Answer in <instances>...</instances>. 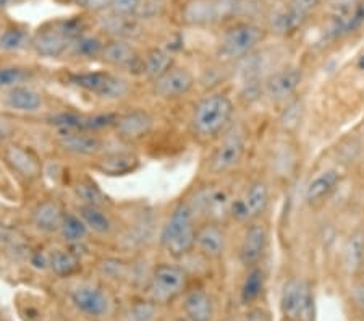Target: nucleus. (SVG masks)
<instances>
[{
    "label": "nucleus",
    "instance_id": "24",
    "mask_svg": "<svg viewBox=\"0 0 364 321\" xmlns=\"http://www.w3.org/2000/svg\"><path fill=\"white\" fill-rule=\"evenodd\" d=\"M5 104L10 109L16 110V112H26L34 114L43 107V96L39 95L36 90H33L31 86L25 85H16L9 88L7 95H5Z\"/></svg>",
    "mask_w": 364,
    "mask_h": 321
},
{
    "label": "nucleus",
    "instance_id": "42",
    "mask_svg": "<svg viewBox=\"0 0 364 321\" xmlns=\"http://www.w3.org/2000/svg\"><path fill=\"white\" fill-rule=\"evenodd\" d=\"M102 271L105 276L112 279H122L127 276V266L119 260H105L102 265Z\"/></svg>",
    "mask_w": 364,
    "mask_h": 321
},
{
    "label": "nucleus",
    "instance_id": "51",
    "mask_svg": "<svg viewBox=\"0 0 364 321\" xmlns=\"http://www.w3.org/2000/svg\"><path fill=\"white\" fill-rule=\"evenodd\" d=\"M0 321H2V320H0Z\"/></svg>",
    "mask_w": 364,
    "mask_h": 321
},
{
    "label": "nucleus",
    "instance_id": "23",
    "mask_svg": "<svg viewBox=\"0 0 364 321\" xmlns=\"http://www.w3.org/2000/svg\"><path fill=\"white\" fill-rule=\"evenodd\" d=\"M63 216H65V211L60 203L55 200H44L34 208L33 224L44 233H57L60 231Z\"/></svg>",
    "mask_w": 364,
    "mask_h": 321
},
{
    "label": "nucleus",
    "instance_id": "40",
    "mask_svg": "<svg viewBox=\"0 0 364 321\" xmlns=\"http://www.w3.org/2000/svg\"><path fill=\"white\" fill-rule=\"evenodd\" d=\"M55 26L60 29V31L65 34V36L72 41L83 36V21L80 19H70V20H63V21H58L55 23Z\"/></svg>",
    "mask_w": 364,
    "mask_h": 321
},
{
    "label": "nucleus",
    "instance_id": "30",
    "mask_svg": "<svg viewBox=\"0 0 364 321\" xmlns=\"http://www.w3.org/2000/svg\"><path fill=\"white\" fill-rule=\"evenodd\" d=\"M76 214L83 219L90 232L99 236H109L114 231V221L101 206H90V204H80Z\"/></svg>",
    "mask_w": 364,
    "mask_h": 321
},
{
    "label": "nucleus",
    "instance_id": "46",
    "mask_svg": "<svg viewBox=\"0 0 364 321\" xmlns=\"http://www.w3.org/2000/svg\"><path fill=\"white\" fill-rule=\"evenodd\" d=\"M358 299H360V303H361V307L364 308V283L361 284V288H360V292H358Z\"/></svg>",
    "mask_w": 364,
    "mask_h": 321
},
{
    "label": "nucleus",
    "instance_id": "27",
    "mask_svg": "<svg viewBox=\"0 0 364 321\" xmlns=\"http://www.w3.org/2000/svg\"><path fill=\"white\" fill-rule=\"evenodd\" d=\"M266 271L261 265L252 266L246 270L243 278L242 288H240V303L245 307H251L261 299V295L266 290Z\"/></svg>",
    "mask_w": 364,
    "mask_h": 321
},
{
    "label": "nucleus",
    "instance_id": "18",
    "mask_svg": "<svg viewBox=\"0 0 364 321\" xmlns=\"http://www.w3.org/2000/svg\"><path fill=\"white\" fill-rule=\"evenodd\" d=\"M99 58L109 67L127 70L130 73H143V58L132 43L125 39H112L105 43Z\"/></svg>",
    "mask_w": 364,
    "mask_h": 321
},
{
    "label": "nucleus",
    "instance_id": "43",
    "mask_svg": "<svg viewBox=\"0 0 364 321\" xmlns=\"http://www.w3.org/2000/svg\"><path fill=\"white\" fill-rule=\"evenodd\" d=\"M321 4V0H290L289 5H291L293 9L304 16H309L311 11L314 9H318V5Z\"/></svg>",
    "mask_w": 364,
    "mask_h": 321
},
{
    "label": "nucleus",
    "instance_id": "6",
    "mask_svg": "<svg viewBox=\"0 0 364 321\" xmlns=\"http://www.w3.org/2000/svg\"><path fill=\"white\" fill-rule=\"evenodd\" d=\"M246 153V135L240 127L232 125L219 138L213 153L209 154L205 172L213 177H222L230 174L242 164Z\"/></svg>",
    "mask_w": 364,
    "mask_h": 321
},
{
    "label": "nucleus",
    "instance_id": "8",
    "mask_svg": "<svg viewBox=\"0 0 364 321\" xmlns=\"http://www.w3.org/2000/svg\"><path fill=\"white\" fill-rule=\"evenodd\" d=\"M240 0H188L181 10V20L190 26H208L238 15Z\"/></svg>",
    "mask_w": 364,
    "mask_h": 321
},
{
    "label": "nucleus",
    "instance_id": "37",
    "mask_svg": "<svg viewBox=\"0 0 364 321\" xmlns=\"http://www.w3.org/2000/svg\"><path fill=\"white\" fill-rule=\"evenodd\" d=\"M159 305L149 299L130 303L125 312V321H157L159 320Z\"/></svg>",
    "mask_w": 364,
    "mask_h": 321
},
{
    "label": "nucleus",
    "instance_id": "31",
    "mask_svg": "<svg viewBox=\"0 0 364 321\" xmlns=\"http://www.w3.org/2000/svg\"><path fill=\"white\" fill-rule=\"evenodd\" d=\"M343 265L351 278L358 276L364 268V232L356 231L346 241L343 250Z\"/></svg>",
    "mask_w": 364,
    "mask_h": 321
},
{
    "label": "nucleus",
    "instance_id": "28",
    "mask_svg": "<svg viewBox=\"0 0 364 321\" xmlns=\"http://www.w3.org/2000/svg\"><path fill=\"white\" fill-rule=\"evenodd\" d=\"M306 20L308 16L301 15L291 5L287 4L285 7L275 10L269 16V31L279 34V36H287V34L295 33L296 29L301 28Z\"/></svg>",
    "mask_w": 364,
    "mask_h": 321
},
{
    "label": "nucleus",
    "instance_id": "25",
    "mask_svg": "<svg viewBox=\"0 0 364 321\" xmlns=\"http://www.w3.org/2000/svg\"><path fill=\"white\" fill-rule=\"evenodd\" d=\"M7 161L21 177H25L28 180L38 179L41 175V171H43L39 157L34 154L31 149L23 148V146H9Z\"/></svg>",
    "mask_w": 364,
    "mask_h": 321
},
{
    "label": "nucleus",
    "instance_id": "10",
    "mask_svg": "<svg viewBox=\"0 0 364 321\" xmlns=\"http://www.w3.org/2000/svg\"><path fill=\"white\" fill-rule=\"evenodd\" d=\"M235 198L230 191L219 185H205L196 191L195 200H188L195 209L196 216H201L203 221L225 224L232 219V204Z\"/></svg>",
    "mask_w": 364,
    "mask_h": 321
},
{
    "label": "nucleus",
    "instance_id": "9",
    "mask_svg": "<svg viewBox=\"0 0 364 321\" xmlns=\"http://www.w3.org/2000/svg\"><path fill=\"white\" fill-rule=\"evenodd\" d=\"M269 204H271V186L262 179L252 180L243 194L233 200L232 219L242 224L262 219Z\"/></svg>",
    "mask_w": 364,
    "mask_h": 321
},
{
    "label": "nucleus",
    "instance_id": "38",
    "mask_svg": "<svg viewBox=\"0 0 364 321\" xmlns=\"http://www.w3.org/2000/svg\"><path fill=\"white\" fill-rule=\"evenodd\" d=\"M29 78V70L20 67H0V88L21 85Z\"/></svg>",
    "mask_w": 364,
    "mask_h": 321
},
{
    "label": "nucleus",
    "instance_id": "48",
    "mask_svg": "<svg viewBox=\"0 0 364 321\" xmlns=\"http://www.w3.org/2000/svg\"><path fill=\"white\" fill-rule=\"evenodd\" d=\"M7 4H9V0H0V11H2V9H4Z\"/></svg>",
    "mask_w": 364,
    "mask_h": 321
},
{
    "label": "nucleus",
    "instance_id": "12",
    "mask_svg": "<svg viewBox=\"0 0 364 321\" xmlns=\"http://www.w3.org/2000/svg\"><path fill=\"white\" fill-rule=\"evenodd\" d=\"M269 238H271V231H269V226L264 219L246 224L238 247V260L246 270L261 265L267 253Z\"/></svg>",
    "mask_w": 364,
    "mask_h": 321
},
{
    "label": "nucleus",
    "instance_id": "4",
    "mask_svg": "<svg viewBox=\"0 0 364 321\" xmlns=\"http://www.w3.org/2000/svg\"><path fill=\"white\" fill-rule=\"evenodd\" d=\"M190 288V274L183 266L173 263H159L149 276L146 295L159 307L177 300Z\"/></svg>",
    "mask_w": 364,
    "mask_h": 321
},
{
    "label": "nucleus",
    "instance_id": "17",
    "mask_svg": "<svg viewBox=\"0 0 364 321\" xmlns=\"http://www.w3.org/2000/svg\"><path fill=\"white\" fill-rule=\"evenodd\" d=\"M227 248V231L224 224L201 221L196 232V252L205 260H220Z\"/></svg>",
    "mask_w": 364,
    "mask_h": 321
},
{
    "label": "nucleus",
    "instance_id": "2",
    "mask_svg": "<svg viewBox=\"0 0 364 321\" xmlns=\"http://www.w3.org/2000/svg\"><path fill=\"white\" fill-rule=\"evenodd\" d=\"M198 226L199 221L191 203L181 200L173 208L161 232V245L167 255L175 260H181L195 252Z\"/></svg>",
    "mask_w": 364,
    "mask_h": 321
},
{
    "label": "nucleus",
    "instance_id": "45",
    "mask_svg": "<svg viewBox=\"0 0 364 321\" xmlns=\"http://www.w3.org/2000/svg\"><path fill=\"white\" fill-rule=\"evenodd\" d=\"M110 5H112V0H87L85 9L91 11H102L105 9H110Z\"/></svg>",
    "mask_w": 364,
    "mask_h": 321
},
{
    "label": "nucleus",
    "instance_id": "11",
    "mask_svg": "<svg viewBox=\"0 0 364 321\" xmlns=\"http://www.w3.org/2000/svg\"><path fill=\"white\" fill-rule=\"evenodd\" d=\"M70 302L78 313L90 320H104L112 312V297L102 285L80 284L70 290Z\"/></svg>",
    "mask_w": 364,
    "mask_h": 321
},
{
    "label": "nucleus",
    "instance_id": "33",
    "mask_svg": "<svg viewBox=\"0 0 364 321\" xmlns=\"http://www.w3.org/2000/svg\"><path fill=\"white\" fill-rule=\"evenodd\" d=\"M58 233H60V237L68 245H78L86 241L90 229H87L86 224L83 223V219H81L78 214L65 213Z\"/></svg>",
    "mask_w": 364,
    "mask_h": 321
},
{
    "label": "nucleus",
    "instance_id": "20",
    "mask_svg": "<svg viewBox=\"0 0 364 321\" xmlns=\"http://www.w3.org/2000/svg\"><path fill=\"white\" fill-rule=\"evenodd\" d=\"M181 313L185 321H214V297L203 288H188L181 295Z\"/></svg>",
    "mask_w": 364,
    "mask_h": 321
},
{
    "label": "nucleus",
    "instance_id": "15",
    "mask_svg": "<svg viewBox=\"0 0 364 321\" xmlns=\"http://www.w3.org/2000/svg\"><path fill=\"white\" fill-rule=\"evenodd\" d=\"M112 128L123 142H139L154 130V117L144 109H134L117 115Z\"/></svg>",
    "mask_w": 364,
    "mask_h": 321
},
{
    "label": "nucleus",
    "instance_id": "44",
    "mask_svg": "<svg viewBox=\"0 0 364 321\" xmlns=\"http://www.w3.org/2000/svg\"><path fill=\"white\" fill-rule=\"evenodd\" d=\"M159 0H146L144 4L139 5V9L136 10V14L139 16H144V19H152L157 11H159Z\"/></svg>",
    "mask_w": 364,
    "mask_h": 321
},
{
    "label": "nucleus",
    "instance_id": "29",
    "mask_svg": "<svg viewBox=\"0 0 364 321\" xmlns=\"http://www.w3.org/2000/svg\"><path fill=\"white\" fill-rule=\"evenodd\" d=\"M47 265H49L50 271L60 279L73 278L76 274H80L81 268H83L80 256L68 248L54 250L47 256Z\"/></svg>",
    "mask_w": 364,
    "mask_h": 321
},
{
    "label": "nucleus",
    "instance_id": "47",
    "mask_svg": "<svg viewBox=\"0 0 364 321\" xmlns=\"http://www.w3.org/2000/svg\"><path fill=\"white\" fill-rule=\"evenodd\" d=\"M72 2H73L75 5H78V7H86L87 0H72Z\"/></svg>",
    "mask_w": 364,
    "mask_h": 321
},
{
    "label": "nucleus",
    "instance_id": "16",
    "mask_svg": "<svg viewBox=\"0 0 364 321\" xmlns=\"http://www.w3.org/2000/svg\"><path fill=\"white\" fill-rule=\"evenodd\" d=\"M117 114H75V112H62L52 115L49 122L58 128V132L75 130V132H92L96 133L104 128H112L115 124Z\"/></svg>",
    "mask_w": 364,
    "mask_h": 321
},
{
    "label": "nucleus",
    "instance_id": "41",
    "mask_svg": "<svg viewBox=\"0 0 364 321\" xmlns=\"http://www.w3.org/2000/svg\"><path fill=\"white\" fill-rule=\"evenodd\" d=\"M139 5H141V0H112L110 10H112L117 15L128 16V19H130L132 15L136 14Z\"/></svg>",
    "mask_w": 364,
    "mask_h": 321
},
{
    "label": "nucleus",
    "instance_id": "32",
    "mask_svg": "<svg viewBox=\"0 0 364 321\" xmlns=\"http://www.w3.org/2000/svg\"><path fill=\"white\" fill-rule=\"evenodd\" d=\"M173 65V57L168 51L159 48L151 49L143 58V75H146L152 83V81L161 78L164 73H167Z\"/></svg>",
    "mask_w": 364,
    "mask_h": 321
},
{
    "label": "nucleus",
    "instance_id": "35",
    "mask_svg": "<svg viewBox=\"0 0 364 321\" xmlns=\"http://www.w3.org/2000/svg\"><path fill=\"white\" fill-rule=\"evenodd\" d=\"M104 44L101 39L96 36H80L76 38L72 46H70V52L72 56L78 57V58H85V60H91V58H97L101 57Z\"/></svg>",
    "mask_w": 364,
    "mask_h": 321
},
{
    "label": "nucleus",
    "instance_id": "21",
    "mask_svg": "<svg viewBox=\"0 0 364 321\" xmlns=\"http://www.w3.org/2000/svg\"><path fill=\"white\" fill-rule=\"evenodd\" d=\"M340 182H342V174L338 169H324L308 182L304 189V201L309 208L322 206L337 190Z\"/></svg>",
    "mask_w": 364,
    "mask_h": 321
},
{
    "label": "nucleus",
    "instance_id": "34",
    "mask_svg": "<svg viewBox=\"0 0 364 321\" xmlns=\"http://www.w3.org/2000/svg\"><path fill=\"white\" fill-rule=\"evenodd\" d=\"M75 195L81 204H90V206H101L104 208L109 203V198L105 196L104 191L99 189L96 182L91 179H80L73 186Z\"/></svg>",
    "mask_w": 364,
    "mask_h": 321
},
{
    "label": "nucleus",
    "instance_id": "50",
    "mask_svg": "<svg viewBox=\"0 0 364 321\" xmlns=\"http://www.w3.org/2000/svg\"><path fill=\"white\" fill-rule=\"evenodd\" d=\"M159 2H164V0H159Z\"/></svg>",
    "mask_w": 364,
    "mask_h": 321
},
{
    "label": "nucleus",
    "instance_id": "22",
    "mask_svg": "<svg viewBox=\"0 0 364 321\" xmlns=\"http://www.w3.org/2000/svg\"><path fill=\"white\" fill-rule=\"evenodd\" d=\"M70 46H72V41H70L55 25L50 28L39 29V31L31 38V48L41 57H62L63 54H67Z\"/></svg>",
    "mask_w": 364,
    "mask_h": 321
},
{
    "label": "nucleus",
    "instance_id": "13",
    "mask_svg": "<svg viewBox=\"0 0 364 321\" xmlns=\"http://www.w3.org/2000/svg\"><path fill=\"white\" fill-rule=\"evenodd\" d=\"M303 81V70L299 67H284L269 73L264 78L262 96L274 104L287 102L296 95Z\"/></svg>",
    "mask_w": 364,
    "mask_h": 321
},
{
    "label": "nucleus",
    "instance_id": "39",
    "mask_svg": "<svg viewBox=\"0 0 364 321\" xmlns=\"http://www.w3.org/2000/svg\"><path fill=\"white\" fill-rule=\"evenodd\" d=\"M26 44V33L23 29H5L0 34V49L4 51H18Z\"/></svg>",
    "mask_w": 364,
    "mask_h": 321
},
{
    "label": "nucleus",
    "instance_id": "14",
    "mask_svg": "<svg viewBox=\"0 0 364 321\" xmlns=\"http://www.w3.org/2000/svg\"><path fill=\"white\" fill-rule=\"evenodd\" d=\"M195 75L185 67L173 65L161 78L152 81V95L166 101H173L186 96L195 88Z\"/></svg>",
    "mask_w": 364,
    "mask_h": 321
},
{
    "label": "nucleus",
    "instance_id": "49",
    "mask_svg": "<svg viewBox=\"0 0 364 321\" xmlns=\"http://www.w3.org/2000/svg\"><path fill=\"white\" fill-rule=\"evenodd\" d=\"M177 321H185V320H183V318H181V320H177Z\"/></svg>",
    "mask_w": 364,
    "mask_h": 321
},
{
    "label": "nucleus",
    "instance_id": "19",
    "mask_svg": "<svg viewBox=\"0 0 364 321\" xmlns=\"http://www.w3.org/2000/svg\"><path fill=\"white\" fill-rule=\"evenodd\" d=\"M57 144L68 154L83 157H96L104 151L102 138L92 132H58Z\"/></svg>",
    "mask_w": 364,
    "mask_h": 321
},
{
    "label": "nucleus",
    "instance_id": "52",
    "mask_svg": "<svg viewBox=\"0 0 364 321\" xmlns=\"http://www.w3.org/2000/svg\"><path fill=\"white\" fill-rule=\"evenodd\" d=\"M123 321H125V320H123Z\"/></svg>",
    "mask_w": 364,
    "mask_h": 321
},
{
    "label": "nucleus",
    "instance_id": "7",
    "mask_svg": "<svg viewBox=\"0 0 364 321\" xmlns=\"http://www.w3.org/2000/svg\"><path fill=\"white\" fill-rule=\"evenodd\" d=\"M68 81L80 90L91 93L105 101H117L130 93V81L122 75L107 72V70L73 73L68 77Z\"/></svg>",
    "mask_w": 364,
    "mask_h": 321
},
{
    "label": "nucleus",
    "instance_id": "3",
    "mask_svg": "<svg viewBox=\"0 0 364 321\" xmlns=\"http://www.w3.org/2000/svg\"><path fill=\"white\" fill-rule=\"evenodd\" d=\"M264 38H266V31L255 23H235L222 34L217 44V57L222 62H242L243 58L255 54Z\"/></svg>",
    "mask_w": 364,
    "mask_h": 321
},
{
    "label": "nucleus",
    "instance_id": "5",
    "mask_svg": "<svg viewBox=\"0 0 364 321\" xmlns=\"http://www.w3.org/2000/svg\"><path fill=\"white\" fill-rule=\"evenodd\" d=\"M279 307L284 321H314L316 297L313 285L306 279H287L280 290Z\"/></svg>",
    "mask_w": 364,
    "mask_h": 321
},
{
    "label": "nucleus",
    "instance_id": "36",
    "mask_svg": "<svg viewBox=\"0 0 364 321\" xmlns=\"http://www.w3.org/2000/svg\"><path fill=\"white\" fill-rule=\"evenodd\" d=\"M101 26H102L104 31H107L109 34L115 36V39L130 38L133 34L132 29L134 28L132 19H128V16L117 15V14H114V11H112V14L102 16Z\"/></svg>",
    "mask_w": 364,
    "mask_h": 321
},
{
    "label": "nucleus",
    "instance_id": "1",
    "mask_svg": "<svg viewBox=\"0 0 364 321\" xmlns=\"http://www.w3.org/2000/svg\"><path fill=\"white\" fill-rule=\"evenodd\" d=\"M235 106L224 91H213L196 102L191 112V133L201 142L219 140L233 125Z\"/></svg>",
    "mask_w": 364,
    "mask_h": 321
},
{
    "label": "nucleus",
    "instance_id": "26",
    "mask_svg": "<svg viewBox=\"0 0 364 321\" xmlns=\"http://www.w3.org/2000/svg\"><path fill=\"white\" fill-rule=\"evenodd\" d=\"M138 166L139 159L133 153H128V151H112V153H107L97 162L96 169L99 172L110 175V177H117V175L132 174Z\"/></svg>",
    "mask_w": 364,
    "mask_h": 321
}]
</instances>
